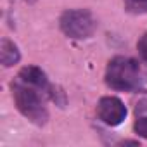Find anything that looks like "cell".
<instances>
[{"mask_svg": "<svg viewBox=\"0 0 147 147\" xmlns=\"http://www.w3.org/2000/svg\"><path fill=\"white\" fill-rule=\"evenodd\" d=\"M106 83L111 88L121 92L138 90L144 83V75L138 62L125 55H118L111 59L106 69Z\"/></svg>", "mask_w": 147, "mask_h": 147, "instance_id": "6da1fadb", "label": "cell"}, {"mask_svg": "<svg viewBox=\"0 0 147 147\" xmlns=\"http://www.w3.org/2000/svg\"><path fill=\"white\" fill-rule=\"evenodd\" d=\"M137 49H138L140 57L147 62V33H144V35L140 36V40H138V43H137Z\"/></svg>", "mask_w": 147, "mask_h": 147, "instance_id": "9c48e42d", "label": "cell"}, {"mask_svg": "<svg viewBox=\"0 0 147 147\" xmlns=\"http://www.w3.org/2000/svg\"><path fill=\"white\" fill-rule=\"evenodd\" d=\"M125 9L131 14H145L147 0H125Z\"/></svg>", "mask_w": 147, "mask_h": 147, "instance_id": "52a82bcc", "label": "cell"}, {"mask_svg": "<svg viewBox=\"0 0 147 147\" xmlns=\"http://www.w3.org/2000/svg\"><path fill=\"white\" fill-rule=\"evenodd\" d=\"M97 114L106 125L116 126L126 118V107L118 97H102L97 106Z\"/></svg>", "mask_w": 147, "mask_h": 147, "instance_id": "277c9868", "label": "cell"}, {"mask_svg": "<svg viewBox=\"0 0 147 147\" xmlns=\"http://www.w3.org/2000/svg\"><path fill=\"white\" fill-rule=\"evenodd\" d=\"M59 24L64 35H67L69 38H75V40H83V38L92 36L97 28V21L94 19V16L83 9L66 11L61 16Z\"/></svg>", "mask_w": 147, "mask_h": 147, "instance_id": "3957f363", "label": "cell"}, {"mask_svg": "<svg viewBox=\"0 0 147 147\" xmlns=\"http://www.w3.org/2000/svg\"><path fill=\"white\" fill-rule=\"evenodd\" d=\"M0 59H2V64L5 67L14 66L19 61V50H18V47L11 40H7V38H2V42H0Z\"/></svg>", "mask_w": 147, "mask_h": 147, "instance_id": "8992f818", "label": "cell"}, {"mask_svg": "<svg viewBox=\"0 0 147 147\" xmlns=\"http://www.w3.org/2000/svg\"><path fill=\"white\" fill-rule=\"evenodd\" d=\"M19 82L30 85V87H35L38 90H47V78H45V73L36 67V66H26L19 71V76H18Z\"/></svg>", "mask_w": 147, "mask_h": 147, "instance_id": "5b68a950", "label": "cell"}, {"mask_svg": "<svg viewBox=\"0 0 147 147\" xmlns=\"http://www.w3.org/2000/svg\"><path fill=\"white\" fill-rule=\"evenodd\" d=\"M135 131H137L140 137L147 138V118H138V119L135 121Z\"/></svg>", "mask_w": 147, "mask_h": 147, "instance_id": "ba28073f", "label": "cell"}, {"mask_svg": "<svg viewBox=\"0 0 147 147\" xmlns=\"http://www.w3.org/2000/svg\"><path fill=\"white\" fill-rule=\"evenodd\" d=\"M12 95H14L16 106L23 116H26L35 125H45L47 123L49 113L43 106V100H42L38 88L30 87V85L18 80L12 83Z\"/></svg>", "mask_w": 147, "mask_h": 147, "instance_id": "7a4b0ae2", "label": "cell"}]
</instances>
